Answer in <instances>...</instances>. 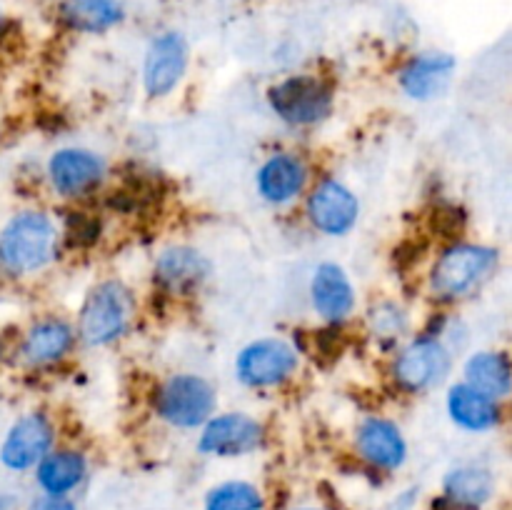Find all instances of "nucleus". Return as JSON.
<instances>
[{
  "label": "nucleus",
  "mask_w": 512,
  "mask_h": 510,
  "mask_svg": "<svg viewBox=\"0 0 512 510\" xmlns=\"http://www.w3.org/2000/svg\"><path fill=\"white\" fill-rule=\"evenodd\" d=\"M300 368V353L290 340L268 335L250 340L235 355V378L250 390H268L288 383Z\"/></svg>",
  "instance_id": "nucleus-7"
},
{
  "label": "nucleus",
  "mask_w": 512,
  "mask_h": 510,
  "mask_svg": "<svg viewBox=\"0 0 512 510\" xmlns=\"http://www.w3.org/2000/svg\"><path fill=\"white\" fill-rule=\"evenodd\" d=\"M25 510H78V505L70 498H53V495H43L33 498Z\"/></svg>",
  "instance_id": "nucleus-26"
},
{
  "label": "nucleus",
  "mask_w": 512,
  "mask_h": 510,
  "mask_svg": "<svg viewBox=\"0 0 512 510\" xmlns=\"http://www.w3.org/2000/svg\"><path fill=\"white\" fill-rule=\"evenodd\" d=\"M355 285L343 265L320 263L310 278V305L328 325H340L355 313Z\"/></svg>",
  "instance_id": "nucleus-16"
},
{
  "label": "nucleus",
  "mask_w": 512,
  "mask_h": 510,
  "mask_svg": "<svg viewBox=\"0 0 512 510\" xmlns=\"http://www.w3.org/2000/svg\"><path fill=\"white\" fill-rule=\"evenodd\" d=\"M190 68V43L180 30L168 28L155 33L145 45L143 90L148 98L160 100L173 95L180 88Z\"/></svg>",
  "instance_id": "nucleus-8"
},
{
  "label": "nucleus",
  "mask_w": 512,
  "mask_h": 510,
  "mask_svg": "<svg viewBox=\"0 0 512 510\" xmlns=\"http://www.w3.org/2000/svg\"><path fill=\"white\" fill-rule=\"evenodd\" d=\"M310 183V168L298 153H273L255 173V190L268 205L283 208L295 203Z\"/></svg>",
  "instance_id": "nucleus-15"
},
{
  "label": "nucleus",
  "mask_w": 512,
  "mask_h": 510,
  "mask_svg": "<svg viewBox=\"0 0 512 510\" xmlns=\"http://www.w3.org/2000/svg\"><path fill=\"white\" fill-rule=\"evenodd\" d=\"M355 455L368 468L395 473L408 460V440L395 420L383 415H365L353 433Z\"/></svg>",
  "instance_id": "nucleus-12"
},
{
  "label": "nucleus",
  "mask_w": 512,
  "mask_h": 510,
  "mask_svg": "<svg viewBox=\"0 0 512 510\" xmlns=\"http://www.w3.org/2000/svg\"><path fill=\"white\" fill-rule=\"evenodd\" d=\"M55 445V425L45 413H25L0 443V463L13 473L33 470Z\"/></svg>",
  "instance_id": "nucleus-13"
},
{
  "label": "nucleus",
  "mask_w": 512,
  "mask_h": 510,
  "mask_svg": "<svg viewBox=\"0 0 512 510\" xmlns=\"http://www.w3.org/2000/svg\"><path fill=\"white\" fill-rule=\"evenodd\" d=\"M218 408L213 383L198 373H173L155 388L153 413L175 430H198Z\"/></svg>",
  "instance_id": "nucleus-5"
},
{
  "label": "nucleus",
  "mask_w": 512,
  "mask_h": 510,
  "mask_svg": "<svg viewBox=\"0 0 512 510\" xmlns=\"http://www.w3.org/2000/svg\"><path fill=\"white\" fill-rule=\"evenodd\" d=\"M210 260L193 245H168L158 253L153 278L165 293L190 295L208 280Z\"/></svg>",
  "instance_id": "nucleus-17"
},
{
  "label": "nucleus",
  "mask_w": 512,
  "mask_h": 510,
  "mask_svg": "<svg viewBox=\"0 0 512 510\" xmlns=\"http://www.w3.org/2000/svg\"><path fill=\"white\" fill-rule=\"evenodd\" d=\"M453 348L443 335L425 333L408 340L390 363V375L395 385L405 393H428L443 385L453 370Z\"/></svg>",
  "instance_id": "nucleus-6"
},
{
  "label": "nucleus",
  "mask_w": 512,
  "mask_h": 510,
  "mask_svg": "<svg viewBox=\"0 0 512 510\" xmlns=\"http://www.w3.org/2000/svg\"><path fill=\"white\" fill-rule=\"evenodd\" d=\"M203 510H265V495L250 480H223L205 493Z\"/></svg>",
  "instance_id": "nucleus-24"
},
{
  "label": "nucleus",
  "mask_w": 512,
  "mask_h": 510,
  "mask_svg": "<svg viewBox=\"0 0 512 510\" xmlns=\"http://www.w3.org/2000/svg\"><path fill=\"white\" fill-rule=\"evenodd\" d=\"M33 470L40 493L53 495V498H68L88 478V458L80 450L53 448Z\"/></svg>",
  "instance_id": "nucleus-21"
},
{
  "label": "nucleus",
  "mask_w": 512,
  "mask_h": 510,
  "mask_svg": "<svg viewBox=\"0 0 512 510\" xmlns=\"http://www.w3.org/2000/svg\"><path fill=\"white\" fill-rule=\"evenodd\" d=\"M268 108L280 123L290 128H315L333 115V85L320 75L295 73L278 80L265 93Z\"/></svg>",
  "instance_id": "nucleus-4"
},
{
  "label": "nucleus",
  "mask_w": 512,
  "mask_h": 510,
  "mask_svg": "<svg viewBox=\"0 0 512 510\" xmlns=\"http://www.w3.org/2000/svg\"><path fill=\"white\" fill-rule=\"evenodd\" d=\"M125 0H60L58 20L78 35H103L125 20Z\"/></svg>",
  "instance_id": "nucleus-22"
},
{
  "label": "nucleus",
  "mask_w": 512,
  "mask_h": 510,
  "mask_svg": "<svg viewBox=\"0 0 512 510\" xmlns=\"http://www.w3.org/2000/svg\"><path fill=\"white\" fill-rule=\"evenodd\" d=\"M265 443V425L250 413H218L200 425L198 453L208 458H243Z\"/></svg>",
  "instance_id": "nucleus-9"
},
{
  "label": "nucleus",
  "mask_w": 512,
  "mask_h": 510,
  "mask_svg": "<svg viewBox=\"0 0 512 510\" xmlns=\"http://www.w3.org/2000/svg\"><path fill=\"white\" fill-rule=\"evenodd\" d=\"M13 508H15V495L0 493V510H13Z\"/></svg>",
  "instance_id": "nucleus-27"
},
{
  "label": "nucleus",
  "mask_w": 512,
  "mask_h": 510,
  "mask_svg": "<svg viewBox=\"0 0 512 510\" xmlns=\"http://www.w3.org/2000/svg\"><path fill=\"white\" fill-rule=\"evenodd\" d=\"M500 253L490 245L455 243L435 258L428 290L440 303H455L473 295L498 270Z\"/></svg>",
  "instance_id": "nucleus-3"
},
{
  "label": "nucleus",
  "mask_w": 512,
  "mask_h": 510,
  "mask_svg": "<svg viewBox=\"0 0 512 510\" xmlns=\"http://www.w3.org/2000/svg\"><path fill=\"white\" fill-rule=\"evenodd\" d=\"M3 25H5V20H3V10H0V30H3Z\"/></svg>",
  "instance_id": "nucleus-29"
},
{
  "label": "nucleus",
  "mask_w": 512,
  "mask_h": 510,
  "mask_svg": "<svg viewBox=\"0 0 512 510\" xmlns=\"http://www.w3.org/2000/svg\"><path fill=\"white\" fill-rule=\"evenodd\" d=\"M458 70V60L448 50H420L405 58L398 70V85L410 100H433L448 90L453 75Z\"/></svg>",
  "instance_id": "nucleus-14"
},
{
  "label": "nucleus",
  "mask_w": 512,
  "mask_h": 510,
  "mask_svg": "<svg viewBox=\"0 0 512 510\" xmlns=\"http://www.w3.org/2000/svg\"><path fill=\"white\" fill-rule=\"evenodd\" d=\"M368 325L370 333L378 340H398L408 333L410 320L403 305L393 303V300H383V303L373 305L368 310Z\"/></svg>",
  "instance_id": "nucleus-25"
},
{
  "label": "nucleus",
  "mask_w": 512,
  "mask_h": 510,
  "mask_svg": "<svg viewBox=\"0 0 512 510\" xmlns=\"http://www.w3.org/2000/svg\"><path fill=\"white\" fill-rule=\"evenodd\" d=\"M463 383L495 400H505L512 390L510 358L503 350H475L463 365Z\"/></svg>",
  "instance_id": "nucleus-23"
},
{
  "label": "nucleus",
  "mask_w": 512,
  "mask_h": 510,
  "mask_svg": "<svg viewBox=\"0 0 512 510\" xmlns=\"http://www.w3.org/2000/svg\"><path fill=\"white\" fill-rule=\"evenodd\" d=\"M493 495L495 475L485 465H455L443 478V503L450 510H483Z\"/></svg>",
  "instance_id": "nucleus-20"
},
{
  "label": "nucleus",
  "mask_w": 512,
  "mask_h": 510,
  "mask_svg": "<svg viewBox=\"0 0 512 510\" xmlns=\"http://www.w3.org/2000/svg\"><path fill=\"white\" fill-rule=\"evenodd\" d=\"M75 328L63 318H43L25 330L20 340V363L28 368H50L58 365L75 348Z\"/></svg>",
  "instance_id": "nucleus-18"
},
{
  "label": "nucleus",
  "mask_w": 512,
  "mask_h": 510,
  "mask_svg": "<svg viewBox=\"0 0 512 510\" xmlns=\"http://www.w3.org/2000/svg\"><path fill=\"white\" fill-rule=\"evenodd\" d=\"M60 253V228L43 210H20L0 230V275L28 278Z\"/></svg>",
  "instance_id": "nucleus-1"
},
{
  "label": "nucleus",
  "mask_w": 512,
  "mask_h": 510,
  "mask_svg": "<svg viewBox=\"0 0 512 510\" xmlns=\"http://www.w3.org/2000/svg\"><path fill=\"white\" fill-rule=\"evenodd\" d=\"M445 413L465 433H490L503 420V405L460 380L445 393Z\"/></svg>",
  "instance_id": "nucleus-19"
},
{
  "label": "nucleus",
  "mask_w": 512,
  "mask_h": 510,
  "mask_svg": "<svg viewBox=\"0 0 512 510\" xmlns=\"http://www.w3.org/2000/svg\"><path fill=\"white\" fill-rule=\"evenodd\" d=\"M135 310V295L123 280H100L80 305L75 335L90 348H108L130 333Z\"/></svg>",
  "instance_id": "nucleus-2"
},
{
  "label": "nucleus",
  "mask_w": 512,
  "mask_h": 510,
  "mask_svg": "<svg viewBox=\"0 0 512 510\" xmlns=\"http://www.w3.org/2000/svg\"><path fill=\"white\" fill-rule=\"evenodd\" d=\"M305 215L318 233L328 238H343L358 225L360 200L338 178H323L305 198Z\"/></svg>",
  "instance_id": "nucleus-10"
},
{
  "label": "nucleus",
  "mask_w": 512,
  "mask_h": 510,
  "mask_svg": "<svg viewBox=\"0 0 512 510\" xmlns=\"http://www.w3.org/2000/svg\"><path fill=\"white\" fill-rule=\"evenodd\" d=\"M288 510H330V508H323V505H295V508H288Z\"/></svg>",
  "instance_id": "nucleus-28"
},
{
  "label": "nucleus",
  "mask_w": 512,
  "mask_h": 510,
  "mask_svg": "<svg viewBox=\"0 0 512 510\" xmlns=\"http://www.w3.org/2000/svg\"><path fill=\"white\" fill-rule=\"evenodd\" d=\"M108 165L103 155L88 148H60L45 163V178L60 198H85L100 188Z\"/></svg>",
  "instance_id": "nucleus-11"
}]
</instances>
